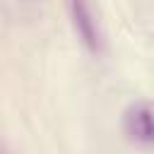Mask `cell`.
<instances>
[{
	"mask_svg": "<svg viewBox=\"0 0 154 154\" xmlns=\"http://www.w3.org/2000/svg\"><path fill=\"white\" fill-rule=\"evenodd\" d=\"M120 132L132 147L154 149V101H132L120 116Z\"/></svg>",
	"mask_w": 154,
	"mask_h": 154,
	"instance_id": "cell-1",
	"label": "cell"
},
{
	"mask_svg": "<svg viewBox=\"0 0 154 154\" xmlns=\"http://www.w3.org/2000/svg\"><path fill=\"white\" fill-rule=\"evenodd\" d=\"M67 12H70V22H72V29H75L79 43L89 53L99 55L103 51V34H101L91 2L89 0H67Z\"/></svg>",
	"mask_w": 154,
	"mask_h": 154,
	"instance_id": "cell-2",
	"label": "cell"
}]
</instances>
